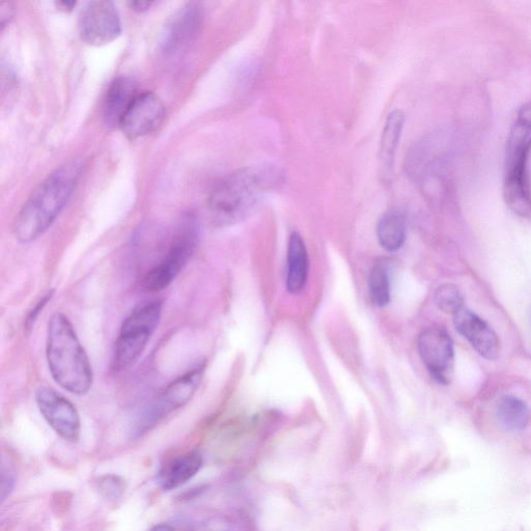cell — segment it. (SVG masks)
<instances>
[{"instance_id": "6da1fadb", "label": "cell", "mask_w": 531, "mask_h": 531, "mask_svg": "<svg viewBox=\"0 0 531 531\" xmlns=\"http://www.w3.org/2000/svg\"><path fill=\"white\" fill-rule=\"evenodd\" d=\"M284 175L271 164L249 166L223 178L211 191L208 211L218 227L244 220L257 208L263 195L283 183Z\"/></svg>"}, {"instance_id": "7a4b0ae2", "label": "cell", "mask_w": 531, "mask_h": 531, "mask_svg": "<svg viewBox=\"0 0 531 531\" xmlns=\"http://www.w3.org/2000/svg\"><path fill=\"white\" fill-rule=\"evenodd\" d=\"M46 357L55 383L76 396L89 393L94 382L90 358L73 324L62 313L53 314L49 320Z\"/></svg>"}, {"instance_id": "3957f363", "label": "cell", "mask_w": 531, "mask_h": 531, "mask_svg": "<svg viewBox=\"0 0 531 531\" xmlns=\"http://www.w3.org/2000/svg\"><path fill=\"white\" fill-rule=\"evenodd\" d=\"M77 176V165L61 167L32 192L14 222V234L20 243L36 241L53 225L71 198Z\"/></svg>"}, {"instance_id": "277c9868", "label": "cell", "mask_w": 531, "mask_h": 531, "mask_svg": "<svg viewBox=\"0 0 531 531\" xmlns=\"http://www.w3.org/2000/svg\"><path fill=\"white\" fill-rule=\"evenodd\" d=\"M530 152L531 102L519 111L509 135L506 156L505 199L510 209L524 218H531Z\"/></svg>"}, {"instance_id": "5b68a950", "label": "cell", "mask_w": 531, "mask_h": 531, "mask_svg": "<svg viewBox=\"0 0 531 531\" xmlns=\"http://www.w3.org/2000/svg\"><path fill=\"white\" fill-rule=\"evenodd\" d=\"M162 315V302L151 300L135 307L124 320L115 343L113 368L124 372L143 355Z\"/></svg>"}, {"instance_id": "8992f818", "label": "cell", "mask_w": 531, "mask_h": 531, "mask_svg": "<svg viewBox=\"0 0 531 531\" xmlns=\"http://www.w3.org/2000/svg\"><path fill=\"white\" fill-rule=\"evenodd\" d=\"M200 240V223L192 214L180 221L169 250L163 259L144 277L143 287L151 293L169 288L184 269L197 249Z\"/></svg>"}, {"instance_id": "52a82bcc", "label": "cell", "mask_w": 531, "mask_h": 531, "mask_svg": "<svg viewBox=\"0 0 531 531\" xmlns=\"http://www.w3.org/2000/svg\"><path fill=\"white\" fill-rule=\"evenodd\" d=\"M206 371V362H200L177 378L139 414L136 433L152 429L163 417L188 404L199 389Z\"/></svg>"}, {"instance_id": "ba28073f", "label": "cell", "mask_w": 531, "mask_h": 531, "mask_svg": "<svg viewBox=\"0 0 531 531\" xmlns=\"http://www.w3.org/2000/svg\"><path fill=\"white\" fill-rule=\"evenodd\" d=\"M78 27L82 41L92 46L106 45L122 34L120 14L115 4L107 0H97L83 8Z\"/></svg>"}, {"instance_id": "9c48e42d", "label": "cell", "mask_w": 531, "mask_h": 531, "mask_svg": "<svg viewBox=\"0 0 531 531\" xmlns=\"http://www.w3.org/2000/svg\"><path fill=\"white\" fill-rule=\"evenodd\" d=\"M35 399L42 416L55 433L68 442L79 440L80 416L68 399L48 386L38 387Z\"/></svg>"}, {"instance_id": "30bf717a", "label": "cell", "mask_w": 531, "mask_h": 531, "mask_svg": "<svg viewBox=\"0 0 531 531\" xmlns=\"http://www.w3.org/2000/svg\"><path fill=\"white\" fill-rule=\"evenodd\" d=\"M418 352L432 377L449 384L453 377L455 350L449 332L440 327L425 329L418 337Z\"/></svg>"}, {"instance_id": "8fae6325", "label": "cell", "mask_w": 531, "mask_h": 531, "mask_svg": "<svg viewBox=\"0 0 531 531\" xmlns=\"http://www.w3.org/2000/svg\"><path fill=\"white\" fill-rule=\"evenodd\" d=\"M165 107L154 93H139L123 117L120 128L130 139L154 132L163 122Z\"/></svg>"}, {"instance_id": "7c38bea8", "label": "cell", "mask_w": 531, "mask_h": 531, "mask_svg": "<svg viewBox=\"0 0 531 531\" xmlns=\"http://www.w3.org/2000/svg\"><path fill=\"white\" fill-rule=\"evenodd\" d=\"M456 329L472 348L488 360H496L500 354L497 334L478 315L463 309L454 316Z\"/></svg>"}, {"instance_id": "4fadbf2b", "label": "cell", "mask_w": 531, "mask_h": 531, "mask_svg": "<svg viewBox=\"0 0 531 531\" xmlns=\"http://www.w3.org/2000/svg\"><path fill=\"white\" fill-rule=\"evenodd\" d=\"M203 21L202 7L191 3L183 7L166 27L163 46L166 52H176L198 35Z\"/></svg>"}, {"instance_id": "5bb4252c", "label": "cell", "mask_w": 531, "mask_h": 531, "mask_svg": "<svg viewBox=\"0 0 531 531\" xmlns=\"http://www.w3.org/2000/svg\"><path fill=\"white\" fill-rule=\"evenodd\" d=\"M139 93L136 82L121 76L110 83L103 101V119L108 127H120L126 111Z\"/></svg>"}, {"instance_id": "9a60e30c", "label": "cell", "mask_w": 531, "mask_h": 531, "mask_svg": "<svg viewBox=\"0 0 531 531\" xmlns=\"http://www.w3.org/2000/svg\"><path fill=\"white\" fill-rule=\"evenodd\" d=\"M199 453L191 452L167 462L159 471L157 482L164 491H172L189 482L202 468Z\"/></svg>"}, {"instance_id": "2e32d148", "label": "cell", "mask_w": 531, "mask_h": 531, "mask_svg": "<svg viewBox=\"0 0 531 531\" xmlns=\"http://www.w3.org/2000/svg\"><path fill=\"white\" fill-rule=\"evenodd\" d=\"M309 255L302 237L298 233L290 236L288 244L287 288L292 294L300 293L309 277Z\"/></svg>"}, {"instance_id": "e0dca14e", "label": "cell", "mask_w": 531, "mask_h": 531, "mask_svg": "<svg viewBox=\"0 0 531 531\" xmlns=\"http://www.w3.org/2000/svg\"><path fill=\"white\" fill-rule=\"evenodd\" d=\"M377 237L380 245L390 253L399 250L406 239V220L399 210L386 212L379 220Z\"/></svg>"}, {"instance_id": "ac0fdd59", "label": "cell", "mask_w": 531, "mask_h": 531, "mask_svg": "<svg viewBox=\"0 0 531 531\" xmlns=\"http://www.w3.org/2000/svg\"><path fill=\"white\" fill-rule=\"evenodd\" d=\"M496 416L503 428L521 431L530 421V410L524 401L514 396H505L497 402Z\"/></svg>"}, {"instance_id": "d6986e66", "label": "cell", "mask_w": 531, "mask_h": 531, "mask_svg": "<svg viewBox=\"0 0 531 531\" xmlns=\"http://www.w3.org/2000/svg\"><path fill=\"white\" fill-rule=\"evenodd\" d=\"M404 123L405 115L401 110H394L387 118L380 145V159L385 169L394 165Z\"/></svg>"}, {"instance_id": "ffe728a7", "label": "cell", "mask_w": 531, "mask_h": 531, "mask_svg": "<svg viewBox=\"0 0 531 531\" xmlns=\"http://www.w3.org/2000/svg\"><path fill=\"white\" fill-rule=\"evenodd\" d=\"M369 292L377 306H385L390 301V278L385 264H377L369 277Z\"/></svg>"}, {"instance_id": "44dd1931", "label": "cell", "mask_w": 531, "mask_h": 531, "mask_svg": "<svg viewBox=\"0 0 531 531\" xmlns=\"http://www.w3.org/2000/svg\"><path fill=\"white\" fill-rule=\"evenodd\" d=\"M438 309L445 314L455 316L463 309L464 298L460 290L454 285L439 287L434 295Z\"/></svg>"}, {"instance_id": "7402d4cb", "label": "cell", "mask_w": 531, "mask_h": 531, "mask_svg": "<svg viewBox=\"0 0 531 531\" xmlns=\"http://www.w3.org/2000/svg\"><path fill=\"white\" fill-rule=\"evenodd\" d=\"M53 297V291H48L35 305L34 309L27 315L25 319V330L32 329L33 325L36 323L39 315L45 309V306Z\"/></svg>"}, {"instance_id": "603a6c76", "label": "cell", "mask_w": 531, "mask_h": 531, "mask_svg": "<svg viewBox=\"0 0 531 531\" xmlns=\"http://www.w3.org/2000/svg\"><path fill=\"white\" fill-rule=\"evenodd\" d=\"M102 491L106 496L119 497L125 490L124 483L116 477H107L106 481L102 483Z\"/></svg>"}, {"instance_id": "cb8c5ba5", "label": "cell", "mask_w": 531, "mask_h": 531, "mask_svg": "<svg viewBox=\"0 0 531 531\" xmlns=\"http://www.w3.org/2000/svg\"><path fill=\"white\" fill-rule=\"evenodd\" d=\"M13 14L14 7L11 3L3 2L0 4V27H2V31L5 30L6 25L13 18Z\"/></svg>"}, {"instance_id": "d4e9b609", "label": "cell", "mask_w": 531, "mask_h": 531, "mask_svg": "<svg viewBox=\"0 0 531 531\" xmlns=\"http://www.w3.org/2000/svg\"><path fill=\"white\" fill-rule=\"evenodd\" d=\"M153 2H132L130 6L136 12H145L153 6Z\"/></svg>"}, {"instance_id": "484cf974", "label": "cell", "mask_w": 531, "mask_h": 531, "mask_svg": "<svg viewBox=\"0 0 531 531\" xmlns=\"http://www.w3.org/2000/svg\"><path fill=\"white\" fill-rule=\"evenodd\" d=\"M151 531H177V530L169 524H159L153 527Z\"/></svg>"}, {"instance_id": "4316f807", "label": "cell", "mask_w": 531, "mask_h": 531, "mask_svg": "<svg viewBox=\"0 0 531 531\" xmlns=\"http://www.w3.org/2000/svg\"><path fill=\"white\" fill-rule=\"evenodd\" d=\"M57 5L60 10L71 11L76 6V2H60Z\"/></svg>"}]
</instances>
